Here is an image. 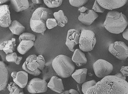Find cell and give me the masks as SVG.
I'll use <instances>...</instances> for the list:
<instances>
[{"label":"cell","instance_id":"1","mask_svg":"<svg viewBox=\"0 0 128 94\" xmlns=\"http://www.w3.org/2000/svg\"><path fill=\"white\" fill-rule=\"evenodd\" d=\"M86 94H128V83L114 75L102 78Z\"/></svg>","mask_w":128,"mask_h":94},{"label":"cell","instance_id":"26","mask_svg":"<svg viewBox=\"0 0 128 94\" xmlns=\"http://www.w3.org/2000/svg\"><path fill=\"white\" fill-rule=\"evenodd\" d=\"M43 2L48 8H54L60 6L63 1L62 0H44Z\"/></svg>","mask_w":128,"mask_h":94},{"label":"cell","instance_id":"38","mask_svg":"<svg viewBox=\"0 0 128 94\" xmlns=\"http://www.w3.org/2000/svg\"><path fill=\"white\" fill-rule=\"evenodd\" d=\"M9 0H0V5L3 4L4 3H6V2H8Z\"/></svg>","mask_w":128,"mask_h":94},{"label":"cell","instance_id":"11","mask_svg":"<svg viewBox=\"0 0 128 94\" xmlns=\"http://www.w3.org/2000/svg\"><path fill=\"white\" fill-rule=\"evenodd\" d=\"M80 34L78 30L71 29L68 32L65 44L72 52L74 51V47L79 44Z\"/></svg>","mask_w":128,"mask_h":94},{"label":"cell","instance_id":"2","mask_svg":"<svg viewBox=\"0 0 128 94\" xmlns=\"http://www.w3.org/2000/svg\"><path fill=\"white\" fill-rule=\"evenodd\" d=\"M128 25V19L126 16L116 11H110L108 13L103 24L108 31L116 34L123 32Z\"/></svg>","mask_w":128,"mask_h":94},{"label":"cell","instance_id":"18","mask_svg":"<svg viewBox=\"0 0 128 94\" xmlns=\"http://www.w3.org/2000/svg\"><path fill=\"white\" fill-rule=\"evenodd\" d=\"M16 39L12 38L11 40L5 41L0 45V50L7 54L14 52L16 49Z\"/></svg>","mask_w":128,"mask_h":94},{"label":"cell","instance_id":"24","mask_svg":"<svg viewBox=\"0 0 128 94\" xmlns=\"http://www.w3.org/2000/svg\"><path fill=\"white\" fill-rule=\"evenodd\" d=\"M22 59V57L18 56L16 52H13L7 54L6 57V60L7 62L16 63L17 65L20 64Z\"/></svg>","mask_w":128,"mask_h":94},{"label":"cell","instance_id":"27","mask_svg":"<svg viewBox=\"0 0 128 94\" xmlns=\"http://www.w3.org/2000/svg\"><path fill=\"white\" fill-rule=\"evenodd\" d=\"M36 39V36L33 34L30 33H24L19 36L18 40L20 43L22 40H30L34 42Z\"/></svg>","mask_w":128,"mask_h":94},{"label":"cell","instance_id":"35","mask_svg":"<svg viewBox=\"0 0 128 94\" xmlns=\"http://www.w3.org/2000/svg\"><path fill=\"white\" fill-rule=\"evenodd\" d=\"M122 36L124 39L128 41V29H125L123 32Z\"/></svg>","mask_w":128,"mask_h":94},{"label":"cell","instance_id":"14","mask_svg":"<svg viewBox=\"0 0 128 94\" xmlns=\"http://www.w3.org/2000/svg\"><path fill=\"white\" fill-rule=\"evenodd\" d=\"M97 2L104 9L112 10L123 7L128 0H97Z\"/></svg>","mask_w":128,"mask_h":94},{"label":"cell","instance_id":"6","mask_svg":"<svg viewBox=\"0 0 128 94\" xmlns=\"http://www.w3.org/2000/svg\"><path fill=\"white\" fill-rule=\"evenodd\" d=\"M93 69L97 77L104 78L110 75L113 70V66L105 60L98 59L93 64Z\"/></svg>","mask_w":128,"mask_h":94},{"label":"cell","instance_id":"36","mask_svg":"<svg viewBox=\"0 0 128 94\" xmlns=\"http://www.w3.org/2000/svg\"><path fill=\"white\" fill-rule=\"evenodd\" d=\"M114 76L118 77V78L122 79L125 80H126V77H124L121 73H118L114 75Z\"/></svg>","mask_w":128,"mask_h":94},{"label":"cell","instance_id":"29","mask_svg":"<svg viewBox=\"0 0 128 94\" xmlns=\"http://www.w3.org/2000/svg\"><path fill=\"white\" fill-rule=\"evenodd\" d=\"M58 25L57 21L54 18H50L47 19L46 22V27L48 29L50 30L57 26Z\"/></svg>","mask_w":128,"mask_h":94},{"label":"cell","instance_id":"28","mask_svg":"<svg viewBox=\"0 0 128 94\" xmlns=\"http://www.w3.org/2000/svg\"><path fill=\"white\" fill-rule=\"evenodd\" d=\"M97 83L94 80L88 81L83 83L82 85V91L84 94H86L91 88L95 86Z\"/></svg>","mask_w":128,"mask_h":94},{"label":"cell","instance_id":"37","mask_svg":"<svg viewBox=\"0 0 128 94\" xmlns=\"http://www.w3.org/2000/svg\"><path fill=\"white\" fill-rule=\"evenodd\" d=\"M32 2L33 3L36 4H40L42 3V1L41 0H32Z\"/></svg>","mask_w":128,"mask_h":94},{"label":"cell","instance_id":"8","mask_svg":"<svg viewBox=\"0 0 128 94\" xmlns=\"http://www.w3.org/2000/svg\"><path fill=\"white\" fill-rule=\"evenodd\" d=\"M108 51L116 58L124 60L128 58V47L124 42L116 41L110 44Z\"/></svg>","mask_w":128,"mask_h":94},{"label":"cell","instance_id":"25","mask_svg":"<svg viewBox=\"0 0 128 94\" xmlns=\"http://www.w3.org/2000/svg\"><path fill=\"white\" fill-rule=\"evenodd\" d=\"M7 89L12 94H20L22 90L14 82H11L8 85Z\"/></svg>","mask_w":128,"mask_h":94},{"label":"cell","instance_id":"23","mask_svg":"<svg viewBox=\"0 0 128 94\" xmlns=\"http://www.w3.org/2000/svg\"><path fill=\"white\" fill-rule=\"evenodd\" d=\"M53 16L57 21L58 25L60 27H64L68 21L67 17L62 10L54 13Z\"/></svg>","mask_w":128,"mask_h":94},{"label":"cell","instance_id":"20","mask_svg":"<svg viewBox=\"0 0 128 94\" xmlns=\"http://www.w3.org/2000/svg\"><path fill=\"white\" fill-rule=\"evenodd\" d=\"M88 69L86 68L76 70L72 77L78 83L81 84L85 82L86 79Z\"/></svg>","mask_w":128,"mask_h":94},{"label":"cell","instance_id":"16","mask_svg":"<svg viewBox=\"0 0 128 94\" xmlns=\"http://www.w3.org/2000/svg\"><path fill=\"white\" fill-rule=\"evenodd\" d=\"M8 72L4 62L0 61V91L4 90L8 81Z\"/></svg>","mask_w":128,"mask_h":94},{"label":"cell","instance_id":"41","mask_svg":"<svg viewBox=\"0 0 128 94\" xmlns=\"http://www.w3.org/2000/svg\"></svg>","mask_w":128,"mask_h":94},{"label":"cell","instance_id":"10","mask_svg":"<svg viewBox=\"0 0 128 94\" xmlns=\"http://www.w3.org/2000/svg\"><path fill=\"white\" fill-rule=\"evenodd\" d=\"M80 14L78 17L80 22L87 26L92 25L98 17V15L92 10L88 9L84 6L79 7Z\"/></svg>","mask_w":128,"mask_h":94},{"label":"cell","instance_id":"33","mask_svg":"<svg viewBox=\"0 0 128 94\" xmlns=\"http://www.w3.org/2000/svg\"><path fill=\"white\" fill-rule=\"evenodd\" d=\"M120 72L124 77H128V66H123L122 67Z\"/></svg>","mask_w":128,"mask_h":94},{"label":"cell","instance_id":"30","mask_svg":"<svg viewBox=\"0 0 128 94\" xmlns=\"http://www.w3.org/2000/svg\"><path fill=\"white\" fill-rule=\"evenodd\" d=\"M88 0H71L69 1L72 6L74 7H82L88 2Z\"/></svg>","mask_w":128,"mask_h":94},{"label":"cell","instance_id":"7","mask_svg":"<svg viewBox=\"0 0 128 94\" xmlns=\"http://www.w3.org/2000/svg\"><path fill=\"white\" fill-rule=\"evenodd\" d=\"M38 56L32 54L28 56L22 66L25 72L34 76H38L42 73L40 65L37 58Z\"/></svg>","mask_w":128,"mask_h":94},{"label":"cell","instance_id":"32","mask_svg":"<svg viewBox=\"0 0 128 94\" xmlns=\"http://www.w3.org/2000/svg\"><path fill=\"white\" fill-rule=\"evenodd\" d=\"M37 59L40 64V70L42 72L45 65L46 61L44 57L42 55H39L38 56Z\"/></svg>","mask_w":128,"mask_h":94},{"label":"cell","instance_id":"9","mask_svg":"<svg viewBox=\"0 0 128 94\" xmlns=\"http://www.w3.org/2000/svg\"><path fill=\"white\" fill-rule=\"evenodd\" d=\"M48 83L45 80L34 78L29 81L27 85L28 92L32 94L45 93L48 89Z\"/></svg>","mask_w":128,"mask_h":94},{"label":"cell","instance_id":"17","mask_svg":"<svg viewBox=\"0 0 128 94\" xmlns=\"http://www.w3.org/2000/svg\"><path fill=\"white\" fill-rule=\"evenodd\" d=\"M72 59L78 67L85 65L88 62L85 54L80 49H78L74 51Z\"/></svg>","mask_w":128,"mask_h":94},{"label":"cell","instance_id":"19","mask_svg":"<svg viewBox=\"0 0 128 94\" xmlns=\"http://www.w3.org/2000/svg\"><path fill=\"white\" fill-rule=\"evenodd\" d=\"M10 2L13 9L17 12L25 10L29 7V2L28 0H11Z\"/></svg>","mask_w":128,"mask_h":94},{"label":"cell","instance_id":"12","mask_svg":"<svg viewBox=\"0 0 128 94\" xmlns=\"http://www.w3.org/2000/svg\"><path fill=\"white\" fill-rule=\"evenodd\" d=\"M12 22L9 7L8 5L0 6V25L1 27H9Z\"/></svg>","mask_w":128,"mask_h":94},{"label":"cell","instance_id":"15","mask_svg":"<svg viewBox=\"0 0 128 94\" xmlns=\"http://www.w3.org/2000/svg\"><path fill=\"white\" fill-rule=\"evenodd\" d=\"M47 86L52 91L59 94L63 92L64 90L62 79L56 76L51 78Z\"/></svg>","mask_w":128,"mask_h":94},{"label":"cell","instance_id":"5","mask_svg":"<svg viewBox=\"0 0 128 94\" xmlns=\"http://www.w3.org/2000/svg\"><path fill=\"white\" fill-rule=\"evenodd\" d=\"M96 43L95 35L90 30H82L80 33L79 40L80 49L84 52H89L92 50Z\"/></svg>","mask_w":128,"mask_h":94},{"label":"cell","instance_id":"40","mask_svg":"<svg viewBox=\"0 0 128 94\" xmlns=\"http://www.w3.org/2000/svg\"></svg>","mask_w":128,"mask_h":94},{"label":"cell","instance_id":"21","mask_svg":"<svg viewBox=\"0 0 128 94\" xmlns=\"http://www.w3.org/2000/svg\"><path fill=\"white\" fill-rule=\"evenodd\" d=\"M34 42L30 40H22L17 47V50L20 54L24 55L34 46Z\"/></svg>","mask_w":128,"mask_h":94},{"label":"cell","instance_id":"13","mask_svg":"<svg viewBox=\"0 0 128 94\" xmlns=\"http://www.w3.org/2000/svg\"><path fill=\"white\" fill-rule=\"evenodd\" d=\"M11 76L14 82L22 89L24 88L27 85L28 74L25 71L13 72Z\"/></svg>","mask_w":128,"mask_h":94},{"label":"cell","instance_id":"39","mask_svg":"<svg viewBox=\"0 0 128 94\" xmlns=\"http://www.w3.org/2000/svg\"><path fill=\"white\" fill-rule=\"evenodd\" d=\"M9 94H12L10 93ZM20 94H24V92H23V90L22 91H21V92H20Z\"/></svg>","mask_w":128,"mask_h":94},{"label":"cell","instance_id":"22","mask_svg":"<svg viewBox=\"0 0 128 94\" xmlns=\"http://www.w3.org/2000/svg\"><path fill=\"white\" fill-rule=\"evenodd\" d=\"M9 28L12 33L20 36L25 30V27L16 20L12 22Z\"/></svg>","mask_w":128,"mask_h":94},{"label":"cell","instance_id":"4","mask_svg":"<svg viewBox=\"0 0 128 94\" xmlns=\"http://www.w3.org/2000/svg\"><path fill=\"white\" fill-rule=\"evenodd\" d=\"M52 65L54 70L60 77L68 78L74 72L75 67L72 59L63 54L57 56L53 59Z\"/></svg>","mask_w":128,"mask_h":94},{"label":"cell","instance_id":"31","mask_svg":"<svg viewBox=\"0 0 128 94\" xmlns=\"http://www.w3.org/2000/svg\"><path fill=\"white\" fill-rule=\"evenodd\" d=\"M92 10L96 12L102 13H103L104 12L105 9L102 7L100 5L96 0L94 2L92 7Z\"/></svg>","mask_w":128,"mask_h":94},{"label":"cell","instance_id":"3","mask_svg":"<svg viewBox=\"0 0 128 94\" xmlns=\"http://www.w3.org/2000/svg\"><path fill=\"white\" fill-rule=\"evenodd\" d=\"M53 12L49 9L38 7L33 12L30 20V26L32 31L43 35L46 29L47 19L53 18Z\"/></svg>","mask_w":128,"mask_h":94},{"label":"cell","instance_id":"34","mask_svg":"<svg viewBox=\"0 0 128 94\" xmlns=\"http://www.w3.org/2000/svg\"><path fill=\"white\" fill-rule=\"evenodd\" d=\"M59 94H80L76 90L74 89H71L68 90L64 91Z\"/></svg>","mask_w":128,"mask_h":94}]
</instances>
